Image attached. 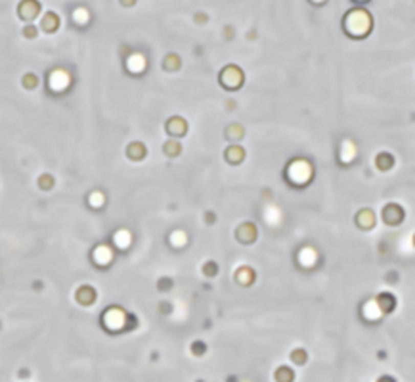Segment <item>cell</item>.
Here are the masks:
<instances>
[{"instance_id": "obj_1", "label": "cell", "mask_w": 415, "mask_h": 382, "mask_svg": "<svg viewBox=\"0 0 415 382\" xmlns=\"http://www.w3.org/2000/svg\"><path fill=\"white\" fill-rule=\"evenodd\" d=\"M344 31L348 33V36H354V38L367 36V33L372 31V15H369V12H365L362 8L350 10L348 14L344 15Z\"/></svg>"}, {"instance_id": "obj_2", "label": "cell", "mask_w": 415, "mask_h": 382, "mask_svg": "<svg viewBox=\"0 0 415 382\" xmlns=\"http://www.w3.org/2000/svg\"><path fill=\"white\" fill-rule=\"evenodd\" d=\"M243 80H245L243 71H241V67H237V65H226V67L222 69V73H220V82H222V86L228 88V90H237V88H241Z\"/></svg>"}, {"instance_id": "obj_3", "label": "cell", "mask_w": 415, "mask_h": 382, "mask_svg": "<svg viewBox=\"0 0 415 382\" xmlns=\"http://www.w3.org/2000/svg\"><path fill=\"white\" fill-rule=\"evenodd\" d=\"M381 218H383V222L386 226H400L404 222V218H406V212L398 203H388L381 212Z\"/></svg>"}, {"instance_id": "obj_4", "label": "cell", "mask_w": 415, "mask_h": 382, "mask_svg": "<svg viewBox=\"0 0 415 382\" xmlns=\"http://www.w3.org/2000/svg\"><path fill=\"white\" fill-rule=\"evenodd\" d=\"M17 12H19V17H21V19L31 21V19H35V17L40 14V2H38V0H21Z\"/></svg>"}, {"instance_id": "obj_5", "label": "cell", "mask_w": 415, "mask_h": 382, "mask_svg": "<svg viewBox=\"0 0 415 382\" xmlns=\"http://www.w3.org/2000/svg\"><path fill=\"white\" fill-rule=\"evenodd\" d=\"M235 237H237V241L245 243V245L253 243V241H256V226L251 222L241 223L239 228L235 230Z\"/></svg>"}, {"instance_id": "obj_6", "label": "cell", "mask_w": 415, "mask_h": 382, "mask_svg": "<svg viewBox=\"0 0 415 382\" xmlns=\"http://www.w3.org/2000/svg\"><path fill=\"white\" fill-rule=\"evenodd\" d=\"M96 288L90 287V285H82V287L77 288V293H75V298H77V302L82 304V306H90V304L96 302Z\"/></svg>"}, {"instance_id": "obj_7", "label": "cell", "mask_w": 415, "mask_h": 382, "mask_svg": "<svg viewBox=\"0 0 415 382\" xmlns=\"http://www.w3.org/2000/svg\"><path fill=\"white\" fill-rule=\"evenodd\" d=\"M167 132L170 136H184L188 132V123L182 117H170L167 121Z\"/></svg>"}, {"instance_id": "obj_8", "label": "cell", "mask_w": 415, "mask_h": 382, "mask_svg": "<svg viewBox=\"0 0 415 382\" xmlns=\"http://www.w3.org/2000/svg\"><path fill=\"white\" fill-rule=\"evenodd\" d=\"M375 302H377L379 310L383 313H392L394 308H396V296L392 293H379Z\"/></svg>"}, {"instance_id": "obj_9", "label": "cell", "mask_w": 415, "mask_h": 382, "mask_svg": "<svg viewBox=\"0 0 415 382\" xmlns=\"http://www.w3.org/2000/svg\"><path fill=\"white\" fill-rule=\"evenodd\" d=\"M356 223L360 230H372L375 226V212L372 209H362L356 214Z\"/></svg>"}, {"instance_id": "obj_10", "label": "cell", "mask_w": 415, "mask_h": 382, "mask_svg": "<svg viewBox=\"0 0 415 382\" xmlns=\"http://www.w3.org/2000/svg\"><path fill=\"white\" fill-rule=\"evenodd\" d=\"M255 277H256L255 269H253V267H249V266H243V267H239V269L235 272V281L239 283L241 287H249V285H253Z\"/></svg>"}, {"instance_id": "obj_11", "label": "cell", "mask_w": 415, "mask_h": 382, "mask_svg": "<svg viewBox=\"0 0 415 382\" xmlns=\"http://www.w3.org/2000/svg\"><path fill=\"white\" fill-rule=\"evenodd\" d=\"M59 27V17L56 12H46V14L42 15V19H40V29L46 31V33H54V31H58Z\"/></svg>"}, {"instance_id": "obj_12", "label": "cell", "mask_w": 415, "mask_h": 382, "mask_svg": "<svg viewBox=\"0 0 415 382\" xmlns=\"http://www.w3.org/2000/svg\"><path fill=\"white\" fill-rule=\"evenodd\" d=\"M224 157H226L230 165H241L245 161V149L239 147V145H232L224 151Z\"/></svg>"}, {"instance_id": "obj_13", "label": "cell", "mask_w": 415, "mask_h": 382, "mask_svg": "<svg viewBox=\"0 0 415 382\" xmlns=\"http://www.w3.org/2000/svg\"><path fill=\"white\" fill-rule=\"evenodd\" d=\"M375 166H377L381 172H386V170H390L394 166V157L388 151L379 153L377 157H375Z\"/></svg>"}, {"instance_id": "obj_14", "label": "cell", "mask_w": 415, "mask_h": 382, "mask_svg": "<svg viewBox=\"0 0 415 382\" xmlns=\"http://www.w3.org/2000/svg\"><path fill=\"white\" fill-rule=\"evenodd\" d=\"M146 153H147V149L142 142H132V144L128 145V149H126V155H128L132 161H142L144 157H146Z\"/></svg>"}, {"instance_id": "obj_15", "label": "cell", "mask_w": 415, "mask_h": 382, "mask_svg": "<svg viewBox=\"0 0 415 382\" xmlns=\"http://www.w3.org/2000/svg\"><path fill=\"white\" fill-rule=\"evenodd\" d=\"M274 376H276V382H293L295 380V371L287 365H281V367L276 369Z\"/></svg>"}, {"instance_id": "obj_16", "label": "cell", "mask_w": 415, "mask_h": 382, "mask_svg": "<svg viewBox=\"0 0 415 382\" xmlns=\"http://www.w3.org/2000/svg\"><path fill=\"white\" fill-rule=\"evenodd\" d=\"M180 151H182V145L178 144L176 140H168V142H165V145H163V153H165L167 157H178Z\"/></svg>"}, {"instance_id": "obj_17", "label": "cell", "mask_w": 415, "mask_h": 382, "mask_svg": "<svg viewBox=\"0 0 415 382\" xmlns=\"http://www.w3.org/2000/svg\"><path fill=\"white\" fill-rule=\"evenodd\" d=\"M178 67H180V58H178L176 54H168L167 58L163 59V69H167V71H178Z\"/></svg>"}, {"instance_id": "obj_18", "label": "cell", "mask_w": 415, "mask_h": 382, "mask_svg": "<svg viewBox=\"0 0 415 382\" xmlns=\"http://www.w3.org/2000/svg\"><path fill=\"white\" fill-rule=\"evenodd\" d=\"M291 359L293 363H297V365H304L306 359H308V353H306V350H302V348H297V350L291 352Z\"/></svg>"}, {"instance_id": "obj_19", "label": "cell", "mask_w": 415, "mask_h": 382, "mask_svg": "<svg viewBox=\"0 0 415 382\" xmlns=\"http://www.w3.org/2000/svg\"><path fill=\"white\" fill-rule=\"evenodd\" d=\"M226 136L230 138V140L241 138V136H243V128H241L239 124H230V126L226 128Z\"/></svg>"}, {"instance_id": "obj_20", "label": "cell", "mask_w": 415, "mask_h": 382, "mask_svg": "<svg viewBox=\"0 0 415 382\" xmlns=\"http://www.w3.org/2000/svg\"><path fill=\"white\" fill-rule=\"evenodd\" d=\"M23 86L25 88H29V90H33V88H37V84H38V79H37V75H33V73H27L25 77H23Z\"/></svg>"}, {"instance_id": "obj_21", "label": "cell", "mask_w": 415, "mask_h": 382, "mask_svg": "<svg viewBox=\"0 0 415 382\" xmlns=\"http://www.w3.org/2000/svg\"><path fill=\"white\" fill-rule=\"evenodd\" d=\"M52 186H54V178H52L50 174H44V176H40L38 178V188L40 189H52Z\"/></svg>"}, {"instance_id": "obj_22", "label": "cell", "mask_w": 415, "mask_h": 382, "mask_svg": "<svg viewBox=\"0 0 415 382\" xmlns=\"http://www.w3.org/2000/svg\"><path fill=\"white\" fill-rule=\"evenodd\" d=\"M216 272H219V266H216L214 262H205V264H203V274L205 275L212 277V275H216Z\"/></svg>"}, {"instance_id": "obj_23", "label": "cell", "mask_w": 415, "mask_h": 382, "mask_svg": "<svg viewBox=\"0 0 415 382\" xmlns=\"http://www.w3.org/2000/svg\"><path fill=\"white\" fill-rule=\"evenodd\" d=\"M205 352H207V344H205V342L197 340V342H193V344H191V353H195V355H203Z\"/></svg>"}, {"instance_id": "obj_24", "label": "cell", "mask_w": 415, "mask_h": 382, "mask_svg": "<svg viewBox=\"0 0 415 382\" xmlns=\"http://www.w3.org/2000/svg\"><path fill=\"white\" fill-rule=\"evenodd\" d=\"M23 35L27 36V38H35V36H37V27H35V25H25Z\"/></svg>"}, {"instance_id": "obj_25", "label": "cell", "mask_w": 415, "mask_h": 382, "mask_svg": "<svg viewBox=\"0 0 415 382\" xmlns=\"http://www.w3.org/2000/svg\"><path fill=\"white\" fill-rule=\"evenodd\" d=\"M377 382H396V378H394V376H390V375H383V376H379Z\"/></svg>"}, {"instance_id": "obj_26", "label": "cell", "mask_w": 415, "mask_h": 382, "mask_svg": "<svg viewBox=\"0 0 415 382\" xmlns=\"http://www.w3.org/2000/svg\"><path fill=\"white\" fill-rule=\"evenodd\" d=\"M134 2H136V0H121L123 6H134Z\"/></svg>"}, {"instance_id": "obj_27", "label": "cell", "mask_w": 415, "mask_h": 382, "mask_svg": "<svg viewBox=\"0 0 415 382\" xmlns=\"http://www.w3.org/2000/svg\"><path fill=\"white\" fill-rule=\"evenodd\" d=\"M413 245H415V235H413Z\"/></svg>"}]
</instances>
